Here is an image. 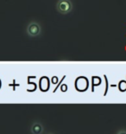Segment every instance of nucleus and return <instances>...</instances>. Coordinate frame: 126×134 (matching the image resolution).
Returning <instances> with one entry per match:
<instances>
[{
  "instance_id": "obj_1",
  "label": "nucleus",
  "mask_w": 126,
  "mask_h": 134,
  "mask_svg": "<svg viewBox=\"0 0 126 134\" xmlns=\"http://www.w3.org/2000/svg\"><path fill=\"white\" fill-rule=\"evenodd\" d=\"M56 9L61 14L66 15L73 10V4L71 0H58L56 4Z\"/></svg>"
},
{
  "instance_id": "obj_2",
  "label": "nucleus",
  "mask_w": 126,
  "mask_h": 134,
  "mask_svg": "<svg viewBox=\"0 0 126 134\" xmlns=\"http://www.w3.org/2000/svg\"><path fill=\"white\" fill-rule=\"evenodd\" d=\"M27 34L31 37H36L39 36L42 32V27L38 23L36 22H31L28 24L27 26Z\"/></svg>"
},
{
  "instance_id": "obj_3",
  "label": "nucleus",
  "mask_w": 126,
  "mask_h": 134,
  "mask_svg": "<svg viewBox=\"0 0 126 134\" xmlns=\"http://www.w3.org/2000/svg\"><path fill=\"white\" fill-rule=\"evenodd\" d=\"M43 131H44L43 125H42L41 122L36 121L31 125L30 132L32 134H42L43 132Z\"/></svg>"
},
{
  "instance_id": "obj_4",
  "label": "nucleus",
  "mask_w": 126,
  "mask_h": 134,
  "mask_svg": "<svg viewBox=\"0 0 126 134\" xmlns=\"http://www.w3.org/2000/svg\"><path fill=\"white\" fill-rule=\"evenodd\" d=\"M117 134H126V130H124V129L119 130L118 132H117Z\"/></svg>"
},
{
  "instance_id": "obj_5",
  "label": "nucleus",
  "mask_w": 126,
  "mask_h": 134,
  "mask_svg": "<svg viewBox=\"0 0 126 134\" xmlns=\"http://www.w3.org/2000/svg\"><path fill=\"white\" fill-rule=\"evenodd\" d=\"M48 134H54V133H52V132H50V133H48Z\"/></svg>"
}]
</instances>
